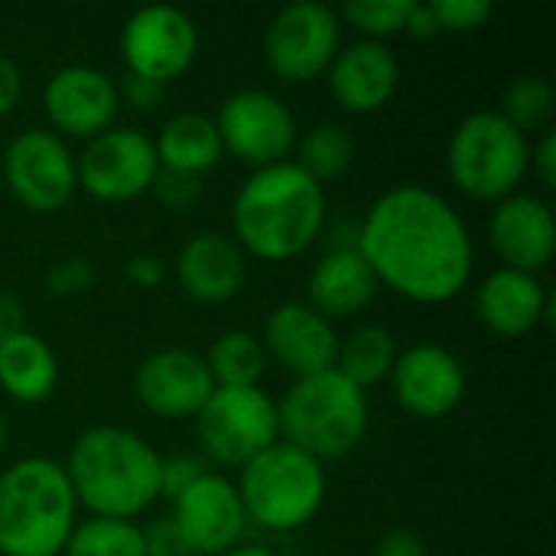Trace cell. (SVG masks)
Returning <instances> with one entry per match:
<instances>
[{
    "label": "cell",
    "instance_id": "obj_14",
    "mask_svg": "<svg viewBox=\"0 0 556 556\" xmlns=\"http://www.w3.org/2000/svg\"><path fill=\"white\" fill-rule=\"evenodd\" d=\"M173 528L189 556H222L244 538V505L225 476L202 472L182 495L173 498Z\"/></svg>",
    "mask_w": 556,
    "mask_h": 556
},
{
    "label": "cell",
    "instance_id": "obj_42",
    "mask_svg": "<svg viewBox=\"0 0 556 556\" xmlns=\"http://www.w3.org/2000/svg\"><path fill=\"white\" fill-rule=\"evenodd\" d=\"M26 329V313L23 303L13 293H0V342Z\"/></svg>",
    "mask_w": 556,
    "mask_h": 556
},
{
    "label": "cell",
    "instance_id": "obj_18",
    "mask_svg": "<svg viewBox=\"0 0 556 556\" xmlns=\"http://www.w3.org/2000/svg\"><path fill=\"white\" fill-rule=\"evenodd\" d=\"M261 345L280 368L293 371L296 378L336 368L339 355L336 326L309 303H280L264 323Z\"/></svg>",
    "mask_w": 556,
    "mask_h": 556
},
{
    "label": "cell",
    "instance_id": "obj_20",
    "mask_svg": "<svg viewBox=\"0 0 556 556\" xmlns=\"http://www.w3.org/2000/svg\"><path fill=\"white\" fill-rule=\"evenodd\" d=\"M401 88V62L397 55L375 39H362L342 46L329 65V91L339 108L352 114H375Z\"/></svg>",
    "mask_w": 556,
    "mask_h": 556
},
{
    "label": "cell",
    "instance_id": "obj_45",
    "mask_svg": "<svg viewBox=\"0 0 556 556\" xmlns=\"http://www.w3.org/2000/svg\"><path fill=\"white\" fill-rule=\"evenodd\" d=\"M3 446H7V420L0 417V453H3Z\"/></svg>",
    "mask_w": 556,
    "mask_h": 556
},
{
    "label": "cell",
    "instance_id": "obj_28",
    "mask_svg": "<svg viewBox=\"0 0 556 556\" xmlns=\"http://www.w3.org/2000/svg\"><path fill=\"white\" fill-rule=\"evenodd\" d=\"M316 186L342 179L355 163V140L342 124H316L300 137L293 160Z\"/></svg>",
    "mask_w": 556,
    "mask_h": 556
},
{
    "label": "cell",
    "instance_id": "obj_12",
    "mask_svg": "<svg viewBox=\"0 0 556 556\" xmlns=\"http://www.w3.org/2000/svg\"><path fill=\"white\" fill-rule=\"evenodd\" d=\"M215 127L222 137V150L257 169L283 163V156H290V150L296 147L293 111L264 88H241L225 98Z\"/></svg>",
    "mask_w": 556,
    "mask_h": 556
},
{
    "label": "cell",
    "instance_id": "obj_44",
    "mask_svg": "<svg viewBox=\"0 0 556 556\" xmlns=\"http://www.w3.org/2000/svg\"><path fill=\"white\" fill-rule=\"evenodd\" d=\"M222 556H274V554H270L267 547H241V544H238V547H231L228 554H222Z\"/></svg>",
    "mask_w": 556,
    "mask_h": 556
},
{
    "label": "cell",
    "instance_id": "obj_43",
    "mask_svg": "<svg viewBox=\"0 0 556 556\" xmlns=\"http://www.w3.org/2000/svg\"><path fill=\"white\" fill-rule=\"evenodd\" d=\"M404 33H410V36H417V39H430V36L440 33L437 20H433V13H430V3H417V0H414Z\"/></svg>",
    "mask_w": 556,
    "mask_h": 556
},
{
    "label": "cell",
    "instance_id": "obj_25",
    "mask_svg": "<svg viewBox=\"0 0 556 556\" xmlns=\"http://www.w3.org/2000/svg\"><path fill=\"white\" fill-rule=\"evenodd\" d=\"M160 169L186 173V176H202L222 160V137L218 127L208 114H176L163 124L160 137L153 140Z\"/></svg>",
    "mask_w": 556,
    "mask_h": 556
},
{
    "label": "cell",
    "instance_id": "obj_19",
    "mask_svg": "<svg viewBox=\"0 0 556 556\" xmlns=\"http://www.w3.org/2000/svg\"><path fill=\"white\" fill-rule=\"evenodd\" d=\"M489 241L502 267L538 274L554 261L556 222L541 195H508L489 218Z\"/></svg>",
    "mask_w": 556,
    "mask_h": 556
},
{
    "label": "cell",
    "instance_id": "obj_22",
    "mask_svg": "<svg viewBox=\"0 0 556 556\" xmlns=\"http://www.w3.org/2000/svg\"><path fill=\"white\" fill-rule=\"evenodd\" d=\"M176 280L182 293L195 303H228L241 293L248 280L244 251L225 235H195L182 244L176 257Z\"/></svg>",
    "mask_w": 556,
    "mask_h": 556
},
{
    "label": "cell",
    "instance_id": "obj_11",
    "mask_svg": "<svg viewBox=\"0 0 556 556\" xmlns=\"http://www.w3.org/2000/svg\"><path fill=\"white\" fill-rule=\"evenodd\" d=\"M127 75L166 85L179 78L199 52V29L192 16L169 3H150L127 16L121 33Z\"/></svg>",
    "mask_w": 556,
    "mask_h": 556
},
{
    "label": "cell",
    "instance_id": "obj_26",
    "mask_svg": "<svg viewBox=\"0 0 556 556\" xmlns=\"http://www.w3.org/2000/svg\"><path fill=\"white\" fill-rule=\"evenodd\" d=\"M401 349L391 329L384 326H362L349 339H339L336 371L345 375L355 388H371L384 381L397 362Z\"/></svg>",
    "mask_w": 556,
    "mask_h": 556
},
{
    "label": "cell",
    "instance_id": "obj_27",
    "mask_svg": "<svg viewBox=\"0 0 556 556\" xmlns=\"http://www.w3.org/2000/svg\"><path fill=\"white\" fill-rule=\"evenodd\" d=\"M205 365L215 388H257L267 368V352L257 336L244 329H231L212 342Z\"/></svg>",
    "mask_w": 556,
    "mask_h": 556
},
{
    "label": "cell",
    "instance_id": "obj_34",
    "mask_svg": "<svg viewBox=\"0 0 556 556\" xmlns=\"http://www.w3.org/2000/svg\"><path fill=\"white\" fill-rule=\"evenodd\" d=\"M91 283H94V264L85 257L59 261L46 274V293L49 296H78V293L91 290Z\"/></svg>",
    "mask_w": 556,
    "mask_h": 556
},
{
    "label": "cell",
    "instance_id": "obj_40",
    "mask_svg": "<svg viewBox=\"0 0 556 556\" xmlns=\"http://www.w3.org/2000/svg\"><path fill=\"white\" fill-rule=\"evenodd\" d=\"M20 94H23L20 68H16V62H13L10 55H3V52H0V117H3V114H10V111L16 108Z\"/></svg>",
    "mask_w": 556,
    "mask_h": 556
},
{
    "label": "cell",
    "instance_id": "obj_15",
    "mask_svg": "<svg viewBox=\"0 0 556 556\" xmlns=\"http://www.w3.org/2000/svg\"><path fill=\"white\" fill-rule=\"evenodd\" d=\"M388 378L394 401L420 420H440L453 414L466 397L463 362L437 342L404 349Z\"/></svg>",
    "mask_w": 556,
    "mask_h": 556
},
{
    "label": "cell",
    "instance_id": "obj_39",
    "mask_svg": "<svg viewBox=\"0 0 556 556\" xmlns=\"http://www.w3.org/2000/svg\"><path fill=\"white\" fill-rule=\"evenodd\" d=\"M375 556H430L427 551V541L414 531H391L381 538Z\"/></svg>",
    "mask_w": 556,
    "mask_h": 556
},
{
    "label": "cell",
    "instance_id": "obj_30",
    "mask_svg": "<svg viewBox=\"0 0 556 556\" xmlns=\"http://www.w3.org/2000/svg\"><path fill=\"white\" fill-rule=\"evenodd\" d=\"M556 111V94L554 85L541 75H521L515 78L505 94H502V108L498 114L515 124L521 134H531V130H544L551 124Z\"/></svg>",
    "mask_w": 556,
    "mask_h": 556
},
{
    "label": "cell",
    "instance_id": "obj_17",
    "mask_svg": "<svg viewBox=\"0 0 556 556\" xmlns=\"http://www.w3.org/2000/svg\"><path fill=\"white\" fill-rule=\"evenodd\" d=\"M134 391L140 404L166 420H186L202 410L215 381L202 355L189 349H160L137 365Z\"/></svg>",
    "mask_w": 556,
    "mask_h": 556
},
{
    "label": "cell",
    "instance_id": "obj_3",
    "mask_svg": "<svg viewBox=\"0 0 556 556\" xmlns=\"http://www.w3.org/2000/svg\"><path fill=\"white\" fill-rule=\"evenodd\" d=\"M72 495L91 518L134 521L160 498L163 456L134 430L91 427L85 430L62 466Z\"/></svg>",
    "mask_w": 556,
    "mask_h": 556
},
{
    "label": "cell",
    "instance_id": "obj_13",
    "mask_svg": "<svg viewBox=\"0 0 556 556\" xmlns=\"http://www.w3.org/2000/svg\"><path fill=\"white\" fill-rule=\"evenodd\" d=\"M78 186L101 202H130L150 192L160 160L153 140L137 127H108L75 160Z\"/></svg>",
    "mask_w": 556,
    "mask_h": 556
},
{
    "label": "cell",
    "instance_id": "obj_41",
    "mask_svg": "<svg viewBox=\"0 0 556 556\" xmlns=\"http://www.w3.org/2000/svg\"><path fill=\"white\" fill-rule=\"evenodd\" d=\"M124 98L137 108V111H153L163 98V85L156 81H147V78H137V75H127L124 78Z\"/></svg>",
    "mask_w": 556,
    "mask_h": 556
},
{
    "label": "cell",
    "instance_id": "obj_10",
    "mask_svg": "<svg viewBox=\"0 0 556 556\" xmlns=\"http://www.w3.org/2000/svg\"><path fill=\"white\" fill-rule=\"evenodd\" d=\"M3 182L29 212L52 215L78 189L75 156L52 130H23L3 150Z\"/></svg>",
    "mask_w": 556,
    "mask_h": 556
},
{
    "label": "cell",
    "instance_id": "obj_29",
    "mask_svg": "<svg viewBox=\"0 0 556 556\" xmlns=\"http://www.w3.org/2000/svg\"><path fill=\"white\" fill-rule=\"evenodd\" d=\"M65 556H147L143 551V528L134 521L117 518H91L85 525H75L68 534Z\"/></svg>",
    "mask_w": 556,
    "mask_h": 556
},
{
    "label": "cell",
    "instance_id": "obj_21",
    "mask_svg": "<svg viewBox=\"0 0 556 556\" xmlns=\"http://www.w3.org/2000/svg\"><path fill=\"white\" fill-rule=\"evenodd\" d=\"M476 313L502 339H518L538 329L541 319H551L554 300L538 280V274L498 267L492 270L476 293Z\"/></svg>",
    "mask_w": 556,
    "mask_h": 556
},
{
    "label": "cell",
    "instance_id": "obj_37",
    "mask_svg": "<svg viewBox=\"0 0 556 556\" xmlns=\"http://www.w3.org/2000/svg\"><path fill=\"white\" fill-rule=\"evenodd\" d=\"M124 277H127L134 287H140V290H153V287L163 283L166 267H163V261H160L156 254H130V257L124 261Z\"/></svg>",
    "mask_w": 556,
    "mask_h": 556
},
{
    "label": "cell",
    "instance_id": "obj_35",
    "mask_svg": "<svg viewBox=\"0 0 556 556\" xmlns=\"http://www.w3.org/2000/svg\"><path fill=\"white\" fill-rule=\"evenodd\" d=\"M202 472H205V466H202L199 456H169V459H163V469H160V498H169L173 502Z\"/></svg>",
    "mask_w": 556,
    "mask_h": 556
},
{
    "label": "cell",
    "instance_id": "obj_7",
    "mask_svg": "<svg viewBox=\"0 0 556 556\" xmlns=\"http://www.w3.org/2000/svg\"><path fill=\"white\" fill-rule=\"evenodd\" d=\"M446 169L469 199L502 202L531 169V140L498 111H476L450 137Z\"/></svg>",
    "mask_w": 556,
    "mask_h": 556
},
{
    "label": "cell",
    "instance_id": "obj_31",
    "mask_svg": "<svg viewBox=\"0 0 556 556\" xmlns=\"http://www.w3.org/2000/svg\"><path fill=\"white\" fill-rule=\"evenodd\" d=\"M410 7H414V0H352V3H345L342 16L358 33H365L368 39L378 42L381 36L404 33Z\"/></svg>",
    "mask_w": 556,
    "mask_h": 556
},
{
    "label": "cell",
    "instance_id": "obj_16",
    "mask_svg": "<svg viewBox=\"0 0 556 556\" xmlns=\"http://www.w3.org/2000/svg\"><path fill=\"white\" fill-rule=\"evenodd\" d=\"M46 117L68 137H98L114 127L121 94L108 72L94 65H65L42 88Z\"/></svg>",
    "mask_w": 556,
    "mask_h": 556
},
{
    "label": "cell",
    "instance_id": "obj_24",
    "mask_svg": "<svg viewBox=\"0 0 556 556\" xmlns=\"http://www.w3.org/2000/svg\"><path fill=\"white\" fill-rule=\"evenodd\" d=\"M59 384V358L52 345L23 329L0 342V388L20 404H42Z\"/></svg>",
    "mask_w": 556,
    "mask_h": 556
},
{
    "label": "cell",
    "instance_id": "obj_36",
    "mask_svg": "<svg viewBox=\"0 0 556 556\" xmlns=\"http://www.w3.org/2000/svg\"><path fill=\"white\" fill-rule=\"evenodd\" d=\"M143 551H147V556H189L169 518L143 528Z\"/></svg>",
    "mask_w": 556,
    "mask_h": 556
},
{
    "label": "cell",
    "instance_id": "obj_4",
    "mask_svg": "<svg viewBox=\"0 0 556 556\" xmlns=\"http://www.w3.org/2000/svg\"><path fill=\"white\" fill-rule=\"evenodd\" d=\"M75 508L62 463L16 459L0 472V554L59 556L75 531Z\"/></svg>",
    "mask_w": 556,
    "mask_h": 556
},
{
    "label": "cell",
    "instance_id": "obj_2",
    "mask_svg": "<svg viewBox=\"0 0 556 556\" xmlns=\"http://www.w3.org/2000/svg\"><path fill=\"white\" fill-rule=\"evenodd\" d=\"M323 186L290 160L254 169L231 205L235 244L261 261H293L323 235Z\"/></svg>",
    "mask_w": 556,
    "mask_h": 556
},
{
    "label": "cell",
    "instance_id": "obj_1",
    "mask_svg": "<svg viewBox=\"0 0 556 556\" xmlns=\"http://www.w3.org/2000/svg\"><path fill=\"white\" fill-rule=\"evenodd\" d=\"M358 254L378 283L414 303H446L472 277V238L459 212L433 189L397 186L358 225Z\"/></svg>",
    "mask_w": 556,
    "mask_h": 556
},
{
    "label": "cell",
    "instance_id": "obj_9",
    "mask_svg": "<svg viewBox=\"0 0 556 556\" xmlns=\"http://www.w3.org/2000/svg\"><path fill=\"white\" fill-rule=\"evenodd\" d=\"M342 49V20L326 3L300 0L283 7L264 36L267 68L283 81H313L329 72Z\"/></svg>",
    "mask_w": 556,
    "mask_h": 556
},
{
    "label": "cell",
    "instance_id": "obj_5",
    "mask_svg": "<svg viewBox=\"0 0 556 556\" xmlns=\"http://www.w3.org/2000/svg\"><path fill=\"white\" fill-rule=\"evenodd\" d=\"M283 443L313 459H342L368 433V397L336 368L296 378L277 404Z\"/></svg>",
    "mask_w": 556,
    "mask_h": 556
},
{
    "label": "cell",
    "instance_id": "obj_8",
    "mask_svg": "<svg viewBox=\"0 0 556 556\" xmlns=\"http://www.w3.org/2000/svg\"><path fill=\"white\" fill-rule=\"evenodd\" d=\"M202 450L222 466H244L277 443V404L261 388H215L195 414Z\"/></svg>",
    "mask_w": 556,
    "mask_h": 556
},
{
    "label": "cell",
    "instance_id": "obj_38",
    "mask_svg": "<svg viewBox=\"0 0 556 556\" xmlns=\"http://www.w3.org/2000/svg\"><path fill=\"white\" fill-rule=\"evenodd\" d=\"M531 169L538 176V182L544 189L556 186V134L544 130V137L538 140V147H531Z\"/></svg>",
    "mask_w": 556,
    "mask_h": 556
},
{
    "label": "cell",
    "instance_id": "obj_23",
    "mask_svg": "<svg viewBox=\"0 0 556 556\" xmlns=\"http://www.w3.org/2000/svg\"><path fill=\"white\" fill-rule=\"evenodd\" d=\"M378 287L381 283L365 264V257L358 254V248L339 244L313 267L306 293H309V306L332 323L365 313L375 303Z\"/></svg>",
    "mask_w": 556,
    "mask_h": 556
},
{
    "label": "cell",
    "instance_id": "obj_33",
    "mask_svg": "<svg viewBox=\"0 0 556 556\" xmlns=\"http://www.w3.org/2000/svg\"><path fill=\"white\" fill-rule=\"evenodd\" d=\"M150 192L156 195V202L166 212H189L199 199H202V182L195 176L186 173H173V169H160Z\"/></svg>",
    "mask_w": 556,
    "mask_h": 556
},
{
    "label": "cell",
    "instance_id": "obj_32",
    "mask_svg": "<svg viewBox=\"0 0 556 556\" xmlns=\"http://www.w3.org/2000/svg\"><path fill=\"white\" fill-rule=\"evenodd\" d=\"M430 13H433L440 33L443 29L446 33H472L492 20L495 3L492 0H433Z\"/></svg>",
    "mask_w": 556,
    "mask_h": 556
},
{
    "label": "cell",
    "instance_id": "obj_6",
    "mask_svg": "<svg viewBox=\"0 0 556 556\" xmlns=\"http://www.w3.org/2000/svg\"><path fill=\"white\" fill-rule=\"evenodd\" d=\"M235 489L248 521L267 531H296L319 515L326 502V472L319 459L277 440L241 466Z\"/></svg>",
    "mask_w": 556,
    "mask_h": 556
}]
</instances>
